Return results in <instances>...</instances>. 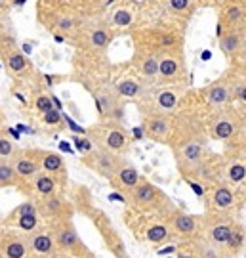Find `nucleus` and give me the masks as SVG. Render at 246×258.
<instances>
[{
    "mask_svg": "<svg viewBox=\"0 0 246 258\" xmlns=\"http://www.w3.org/2000/svg\"><path fill=\"white\" fill-rule=\"evenodd\" d=\"M176 163L183 178H191L193 172L201 166V163L208 157V142L202 130H189L176 146Z\"/></svg>",
    "mask_w": 246,
    "mask_h": 258,
    "instance_id": "nucleus-1",
    "label": "nucleus"
},
{
    "mask_svg": "<svg viewBox=\"0 0 246 258\" xmlns=\"http://www.w3.org/2000/svg\"><path fill=\"white\" fill-rule=\"evenodd\" d=\"M244 126V115L235 107H221L210 119V136L219 142L237 138Z\"/></svg>",
    "mask_w": 246,
    "mask_h": 258,
    "instance_id": "nucleus-2",
    "label": "nucleus"
},
{
    "mask_svg": "<svg viewBox=\"0 0 246 258\" xmlns=\"http://www.w3.org/2000/svg\"><path fill=\"white\" fill-rule=\"evenodd\" d=\"M237 83L238 75L233 71L229 75H223L216 83L208 84L206 88H202L201 96L204 98V102L208 103L210 107H214V109L227 107L233 100H237Z\"/></svg>",
    "mask_w": 246,
    "mask_h": 258,
    "instance_id": "nucleus-3",
    "label": "nucleus"
},
{
    "mask_svg": "<svg viewBox=\"0 0 246 258\" xmlns=\"http://www.w3.org/2000/svg\"><path fill=\"white\" fill-rule=\"evenodd\" d=\"M50 230L54 233L57 252H65V254H73V256L80 258L88 250L82 245V239L78 237L76 230H74V224L71 218L52 222L50 224Z\"/></svg>",
    "mask_w": 246,
    "mask_h": 258,
    "instance_id": "nucleus-4",
    "label": "nucleus"
},
{
    "mask_svg": "<svg viewBox=\"0 0 246 258\" xmlns=\"http://www.w3.org/2000/svg\"><path fill=\"white\" fill-rule=\"evenodd\" d=\"M84 163L90 166L92 170H96L100 176H105L113 180V176L120 170V166L124 165V159L119 157L117 153H113L109 149H94L92 153L84 155Z\"/></svg>",
    "mask_w": 246,
    "mask_h": 258,
    "instance_id": "nucleus-5",
    "label": "nucleus"
},
{
    "mask_svg": "<svg viewBox=\"0 0 246 258\" xmlns=\"http://www.w3.org/2000/svg\"><path fill=\"white\" fill-rule=\"evenodd\" d=\"M130 203L136 209H143V211H151V209H162V205H166V197L164 194L147 180H141L139 184L128 194Z\"/></svg>",
    "mask_w": 246,
    "mask_h": 258,
    "instance_id": "nucleus-6",
    "label": "nucleus"
},
{
    "mask_svg": "<svg viewBox=\"0 0 246 258\" xmlns=\"http://www.w3.org/2000/svg\"><path fill=\"white\" fill-rule=\"evenodd\" d=\"M25 241H27L29 258H50L57 252L54 233H52L50 228H44V230H38L37 228L31 233H25Z\"/></svg>",
    "mask_w": 246,
    "mask_h": 258,
    "instance_id": "nucleus-7",
    "label": "nucleus"
},
{
    "mask_svg": "<svg viewBox=\"0 0 246 258\" xmlns=\"http://www.w3.org/2000/svg\"><path fill=\"white\" fill-rule=\"evenodd\" d=\"M168 228L180 237L195 239L202 231V216H195L183 211H172L168 214Z\"/></svg>",
    "mask_w": 246,
    "mask_h": 258,
    "instance_id": "nucleus-8",
    "label": "nucleus"
},
{
    "mask_svg": "<svg viewBox=\"0 0 246 258\" xmlns=\"http://www.w3.org/2000/svg\"><path fill=\"white\" fill-rule=\"evenodd\" d=\"M235 207H237V194L227 182H221L212 187V191L208 194V201H206V211L233 214Z\"/></svg>",
    "mask_w": 246,
    "mask_h": 258,
    "instance_id": "nucleus-9",
    "label": "nucleus"
},
{
    "mask_svg": "<svg viewBox=\"0 0 246 258\" xmlns=\"http://www.w3.org/2000/svg\"><path fill=\"white\" fill-rule=\"evenodd\" d=\"M141 128L147 138L155 140V142H166L174 134L176 122L170 115H147Z\"/></svg>",
    "mask_w": 246,
    "mask_h": 258,
    "instance_id": "nucleus-10",
    "label": "nucleus"
},
{
    "mask_svg": "<svg viewBox=\"0 0 246 258\" xmlns=\"http://www.w3.org/2000/svg\"><path fill=\"white\" fill-rule=\"evenodd\" d=\"M180 103V90L178 88H160L151 96V107L147 115H170Z\"/></svg>",
    "mask_w": 246,
    "mask_h": 258,
    "instance_id": "nucleus-11",
    "label": "nucleus"
},
{
    "mask_svg": "<svg viewBox=\"0 0 246 258\" xmlns=\"http://www.w3.org/2000/svg\"><path fill=\"white\" fill-rule=\"evenodd\" d=\"M65 207H67V205H65V199L55 194L48 195V197H40L37 201L38 214L44 216L46 220H50V224L57 220H67V218H71L69 214H63Z\"/></svg>",
    "mask_w": 246,
    "mask_h": 258,
    "instance_id": "nucleus-12",
    "label": "nucleus"
},
{
    "mask_svg": "<svg viewBox=\"0 0 246 258\" xmlns=\"http://www.w3.org/2000/svg\"><path fill=\"white\" fill-rule=\"evenodd\" d=\"M0 256L2 258H25L27 256V241L25 235L12 231L0 233Z\"/></svg>",
    "mask_w": 246,
    "mask_h": 258,
    "instance_id": "nucleus-13",
    "label": "nucleus"
},
{
    "mask_svg": "<svg viewBox=\"0 0 246 258\" xmlns=\"http://www.w3.org/2000/svg\"><path fill=\"white\" fill-rule=\"evenodd\" d=\"M12 166L18 172L19 180H33L38 172H42L40 163L35 157V151H19L18 155L12 159Z\"/></svg>",
    "mask_w": 246,
    "mask_h": 258,
    "instance_id": "nucleus-14",
    "label": "nucleus"
},
{
    "mask_svg": "<svg viewBox=\"0 0 246 258\" xmlns=\"http://www.w3.org/2000/svg\"><path fill=\"white\" fill-rule=\"evenodd\" d=\"M100 144L103 149H109L113 153H122V151H128V148H130V136L126 134V130H122L117 124L115 126H105Z\"/></svg>",
    "mask_w": 246,
    "mask_h": 258,
    "instance_id": "nucleus-15",
    "label": "nucleus"
},
{
    "mask_svg": "<svg viewBox=\"0 0 246 258\" xmlns=\"http://www.w3.org/2000/svg\"><path fill=\"white\" fill-rule=\"evenodd\" d=\"M246 42V29H231L219 35V50L225 54V57L233 59L238 54V50Z\"/></svg>",
    "mask_w": 246,
    "mask_h": 258,
    "instance_id": "nucleus-16",
    "label": "nucleus"
},
{
    "mask_svg": "<svg viewBox=\"0 0 246 258\" xmlns=\"http://www.w3.org/2000/svg\"><path fill=\"white\" fill-rule=\"evenodd\" d=\"M182 57L176 52H162L158 55V77L162 81H176L182 75Z\"/></svg>",
    "mask_w": 246,
    "mask_h": 258,
    "instance_id": "nucleus-17",
    "label": "nucleus"
},
{
    "mask_svg": "<svg viewBox=\"0 0 246 258\" xmlns=\"http://www.w3.org/2000/svg\"><path fill=\"white\" fill-rule=\"evenodd\" d=\"M246 8L244 4L240 2H229L227 6L221 12V27H227V31L231 29H246Z\"/></svg>",
    "mask_w": 246,
    "mask_h": 258,
    "instance_id": "nucleus-18",
    "label": "nucleus"
},
{
    "mask_svg": "<svg viewBox=\"0 0 246 258\" xmlns=\"http://www.w3.org/2000/svg\"><path fill=\"white\" fill-rule=\"evenodd\" d=\"M141 180H143V178L139 176L136 166L124 163V165L120 166L119 172L113 176V180H111V182H113V185H115L117 189H122V191H128V194H130V191H132V189H134Z\"/></svg>",
    "mask_w": 246,
    "mask_h": 258,
    "instance_id": "nucleus-19",
    "label": "nucleus"
},
{
    "mask_svg": "<svg viewBox=\"0 0 246 258\" xmlns=\"http://www.w3.org/2000/svg\"><path fill=\"white\" fill-rule=\"evenodd\" d=\"M191 245V258H227V252L223 247H218V245H214V243H210L206 237H195Z\"/></svg>",
    "mask_w": 246,
    "mask_h": 258,
    "instance_id": "nucleus-20",
    "label": "nucleus"
},
{
    "mask_svg": "<svg viewBox=\"0 0 246 258\" xmlns=\"http://www.w3.org/2000/svg\"><path fill=\"white\" fill-rule=\"evenodd\" d=\"M35 157H37L38 163H40L42 172H48V174L52 176L65 174V161L61 155H57L54 151H40V149H37Z\"/></svg>",
    "mask_w": 246,
    "mask_h": 258,
    "instance_id": "nucleus-21",
    "label": "nucleus"
},
{
    "mask_svg": "<svg viewBox=\"0 0 246 258\" xmlns=\"http://www.w3.org/2000/svg\"><path fill=\"white\" fill-rule=\"evenodd\" d=\"M223 180L227 184H240L246 180V163L240 159H233L223 163Z\"/></svg>",
    "mask_w": 246,
    "mask_h": 258,
    "instance_id": "nucleus-22",
    "label": "nucleus"
},
{
    "mask_svg": "<svg viewBox=\"0 0 246 258\" xmlns=\"http://www.w3.org/2000/svg\"><path fill=\"white\" fill-rule=\"evenodd\" d=\"M4 57H6V67H8L14 75H25L29 71V67H31L29 59L19 52L18 48L6 50V52H4Z\"/></svg>",
    "mask_w": 246,
    "mask_h": 258,
    "instance_id": "nucleus-23",
    "label": "nucleus"
},
{
    "mask_svg": "<svg viewBox=\"0 0 246 258\" xmlns=\"http://www.w3.org/2000/svg\"><path fill=\"white\" fill-rule=\"evenodd\" d=\"M137 71L145 79L158 77V54L156 52H143L137 59Z\"/></svg>",
    "mask_w": 246,
    "mask_h": 258,
    "instance_id": "nucleus-24",
    "label": "nucleus"
},
{
    "mask_svg": "<svg viewBox=\"0 0 246 258\" xmlns=\"http://www.w3.org/2000/svg\"><path fill=\"white\" fill-rule=\"evenodd\" d=\"M244 241H246V228L242 224H235V228L231 231V235H229L227 243H225V252H227V256H235L238 254L240 250L244 249Z\"/></svg>",
    "mask_w": 246,
    "mask_h": 258,
    "instance_id": "nucleus-25",
    "label": "nucleus"
},
{
    "mask_svg": "<svg viewBox=\"0 0 246 258\" xmlns=\"http://www.w3.org/2000/svg\"><path fill=\"white\" fill-rule=\"evenodd\" d=\"M33 189H35L40 197L54 195L55 189H57V180H55V176L48 174V172H38V174L33 178Z\"/></svg>",
    "mask_w": 246,
    "mask_h": 258,
    "instance_id": "nucleus-26",
    "label": "nucleus"
},
{
    "mask_svg": "<svg viewBox=\"0 0 246 258\" xmlns=\"http://www.w3.org/2000/svg\"><path fill=\"white\" fill-rule=\"evenodd\" d=\"M19 176L12 166V161L0 159V187H10V185H19Z\"/></svg>",
    "mask_w": 246,
    "mask_h": 258,
    "instance_id": "nucleus-27",
    "label": "nucleus"
},
{
    "mask_svg": "<svg viewBox=\"0 0 246 258\" xmlns=\"http://www.w3.org/2000/svg\"><path fill=\"white\" fill-rule=\"evenodd\" d=\"M117 94L119 98H137L143 94V84L134 79H124L117 84Z\"/></svg>",
    "mask_w": 246,
    "mask_h": 258,
    "instance_id": "nucleus-28",
    "label": "nucleus"
},
{
    "mask_svg": "<svg viewBox=\"0 0 246 258\" xmlns=\"http://www.w3.org/2000/svg\"><path fill=\"white\" fill-rule=\"evenodd\" d=\"M109 42H111V33L103 27L92 29L90 35H88V44L94 50H105V48L109 46Z\"/></svg>",
    "mask_w": 246,
    "mask_h": 258,
    "instance_id": "nucleus-29",
    "label": "nucleus"
},
{
    "mask_svg": "<svg viewBox=\"0 0 246 258\" xmlns=\"http://www.w3.org/2000/svg\"><path fill=\"white\" fill-rule=\"evenodd\" d=\"M164 6L176 16H191L195 10V0H164Z\"/></svg>",
    "mask_w": 246,
    "mask_h": 258,
    "instance_id": "nucleus-30",
    "label": "nucleus"
},
{
    "mask_svg": "<svg viewBox=\"0 0 246 258\" xmlns=\"http://www.w3.org/2000/svg\"><path fill=\"white\" fill-rule=\"evenodd\" d=\"M170 228L166 224H153L147 228V241L149 243H164L170 237Z\"/></svg>",
    "mask_w": 246,
    "mask_h": 258,
    "instance_id": "nucleus-31",
    "label": "nucleus"
},
{
    "mask_svg": "<svg viewBox=\"0 0 246 258\" xmlns=\"http://www.w3.org/2000/svg\"><path fill=\"white\" fill-rule=\"evenodd\" d=\"M38 218H40V214H38V212H29V214L19 216L14 224H16V228L21 230L23 233H31V231H35L38 228Z\"/></svg>",
    "mask_w": 246,
    "mask_h": 258,
    "instance_id": "nucleus-32",
    "label": "nucleus"
},
{
    "mask_svg": "<svg viewBox=\"0 0 246 258\" xmlns=\"http://www.w3.org/2000/svg\"><path fill=\"white\" fill-rule=\"evenodd\" d=\"M18 153H19V149L16 148V144H14L10 138H6L4 134H0V159L12 161Z\"/></svg>",
    "mask_w": 246,
    "mask_h": 258,
    "instance_id": "nucleus-33",
    "label": "nucleus"
},
{
    "mask_svg": "<svg viewBox=\"0 0 246 258\" xmlns=\"http://www.w3.org/2000/svg\"><path fill=\"white\" fill-rule=\"evenodd\" d=\"M29 212H38L37 201H23L21 205H18L14 211L10 212L8 222H16L19 216H23V214H29Z\"/></svg>",
    "mask_w": 246,
    "mask_h": 258,
    "instance_id": "nucleus-34",
    "label": "nucleus"
},
{
    "mask_svg": "<svg viewBox=\"0 0 246 258\" xmlns=\"http://www.w3.org/2000/svg\"><path fill=\"white\" fill-rule=\"evenodd\" d=\"M132 12L128 8H119L113 12V18H111V21L115 23V25H119V27H128L130 23H132Z\"/></svg>",
    "mask_w": 246,
    "mask_h": 258,
    "instance_id": "nucleus-35",
    "label": "nucleus"
},
{
    "mask_svg": "<svg viewBox=\"0 0 246 258\" xmlns=\"http://www.w3.org/2000/svg\"><path fill=\"white\" fill-rule=\"evenodd\" d=\"M35 107H37V111H40L42 115L48 113V111L55 109V105H54V102H52V96H50V94H38L37 98H35Z\"/></svg>",
    "mask_w": 246,
    "mask_h": 258,
    "instance_id": "nucleus-36",
    "label": "nucleus"
},
{
    "mask_svg": "<svg viewBox=\"0 0 246 258\" xmlns=\"http://www.w3.org/2000/svg\"><path fill=\"white\" fill-rule=\"evenodd\" d=\"M235 73L238 75V83H237V100L246 107V71H244V69H237Z\"/></svg>",
    "mask_w": 246,
    "mask_h": 258,
    "instance_id": "nucleus-37",
    "label": "nucleus"
},
{
    "mask_svg": "<svg viewBox=\"0 0 246 258\" xmlns=\"http://www.w3.org/2000/svg\"><path fill=\"white\" fill-rule=\"evenodd\" d=\"M73 142H74V148L78 149V153H82V155H88V153L94 151V144H92L90 138H86V136H82V138L74 136Z\"/></svg>",
    "mask_w": 246,
    "mask_h": 258,
    "instance_id": "nucleus-38",
    "label": "nucleus"
},
{
    "mask_svg": "<svg viewBox=\"0 0 246 258\" xmlns=\"http://www.w3.org/2000/svg\"><path fill=\"white\" fill-rule=\"evenodd\" d=\"M44 122L48 124V126H57V124H61V120H63V115H61V111L57 109H52L48 111V113H44Z\"/></svg>",
    "mask_w": 246,
    "mask_h": 258,
    "instance_id": "nucleus-39",
    "label": "nucleus"
},
{
    "mask_svg": "<svg viewBox=\"0 0 246 258\" xmlns=\"http://www.w3.org/2000/svg\"><path fill=\"white\" fill-rule=\"evenodd\" d=\"M185 182H187V185H189L193 191H195V195H197V197H201V199H202V197L206 195V189H204V185H202L201 182H197V180H191V178H187Z\"/></svg>",
    "mask_w": 246,
    "mask_h": 258,
    "instance_id": "nucleus-40",
    "label": "nucleus"
},
{
    "mask_svg": "<svg viewBox=\"0 0 246 258\" xmlns=\"http://www.w3.org/2000/svg\"><path fill=\"white\" fill-rule=\"evenodd\" d=\"M63 120H65V122H67V126H69V128L73 130V132H76V134H82V136L86 134V130L82 128V126H78V124H76V122H74L73 119H69L67 115H63Z\"/></svg>",
    "mask_w": 246,
    "mask_h": 258,
    "instance_id": "nucleus-41",
    "label": "nucleus"
},
{
    "mask_svg": "<svg viewBox=\"0 0 246 258\" xmlns=\"http://www.w3.org/2000/svg\"><path fill=\"white\" fill-rule=\"evenodd\" d=\"M109 199H113V201H120V203H126L128 201L126 197H124V195H120V194H111Z\"/></svg>",
    "mask_w": 246,
    "mask_h": 258,
    "instance_id": "nucleus-42",
    "label": "nucleus"
},
{
    "mask_svg": "<svg viewBox=\"0 0 246 258\" xmlns=\"http://www.w3.org/2000/svg\"><path fill=\"white\" fill-rule=\"evenodd\" d=\"M178 249V247H176V245H172V247H164L162 250H160V254H168V252H174V250Z\"/></svg>",
    "mask_w": 246,
    "mask_h": 258,
    "instance_id": "nucleus-43",
    "label": "nucleus"
},
{
    "mask_svg": "<svg viewBox=\"0 0 246 258\" xmlns=\"http://www.w3.org/2000/svg\"><path fill=\"white\" fill-rule=\"evenodd\" d=\"M80 258H98V256H96V254H94L92 250H86V252H84V254H82Z\"/></svg>",
    "mask_w": 246,
    "mask_h": 258,
    "instance_id": "nucleus-44",
    "label": "nucleus"
},
{
    "mask_svg": "<svg viewBox=\"0 0 246 258\" xmlns=\"http://www.w3.org/2000/svg\"><path fill=\"white\" fill-rule=\"evenodd\" d=\"M2 122H4V115L0 113V126H2Z\"/></svg>",
    "mask_w": 246,
    "mask_h": 258,
    "instance_id": "nucleus-45",
    "label": "nucleus"
},
{
    "mask_svg": "<svg viewBox=\"0 0 246 258\" xmlns=\"http://www.w3.org/2000/svg\"><path fill=\"white\" fill-rule=\"evenodd\" d=\"M242 69H244V71H246V67H242Z\"/></svg>",
    "mask_w": 246,
    "mask_h": 258,
    "instance_id": "nucleus-46",
    "label": "nucleus"
},
{
    "mask_svg": "<svg viewBox=\"0 0 246 258\" xmlns=\"http://www.w3.org/2000/svg\"><path fill=\"white\" fill-rule=\"evenodd\" d=\"M0 6H2V4H0Z\"/></svg>",
    "mask_w": 246,
    "mask_h": 258,
    "instance_id": "nucleus-47",
    "label": "nucleus"
}]
</instances>
